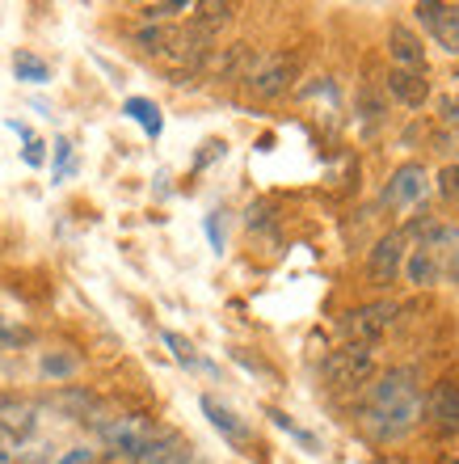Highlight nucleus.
<instances>
[{
	"label": "nucleus",
	"mask_w": 459,
	"mask_h": 464,
	"mask_svg": "<svg viewBox=\"0 0 459 464\" xmlns=\"http://www.w3.org/2000/svg\"><path fill=\"white\" fill-rule=\"evenodd\" d=\"M422 418V389H417V372L413 367H397L371 384L363 405V427L375 443L405 440Z\"/></svg>",
	"instance_id": "f257e3e1"
},
{
	"label": "nucleus",
	"mask_w": 459,
	"mask_h": 464,
	"mask_svg": "<svg viewBox=\"0 0 459 464\" xmlns=\"http://www.w3.org/2000/svg\"><path fill=\"white\" fill-rule=\"evenodd\" d=\"M375 372V346L367 343H346L325 359V380L338 384V389H350V384H363Z\"/></svg>",
	"instance_id": "f03ea898"
},
{
	"label": "nucleus",
	"mask_w": 459,
	"mask_h": 464,
	"mask_svg": "<svg viewBox=\"0 0 459 464\" xmlns=\"http://www.w3.org/2000/svg\"><path fill=\"white\" fill-rule=\"evenodd\" d=\"M400 308L392 300H375V304H359L350 308L346 317H341V334H346V343H367L375 346V338H384L387 325L397 321Z\"/></svg>",
	"instance_id": "7ed1b4c3"
},
{
	"label": "nucleus",
	"mask_w": 459,
	"mask_h": 464,
	"mask_svg": "<svg viewBox=\"0 0 459 464\" xmlns=\"http://www.w3.org/2000/svg\"><path fill=\"white\" fill-rule=\"evenodd\" d=\"M295 81V55H266V60H257L244 76V85L253 98H278V93H287V85Z\"/></svg>",
	"instance_id": "20e7f679"
},
{
	"label": "nucleus",
	"mask_w": 459,
	"mask_h": 464,
	"mask_svg": "<svg viewBox=\"0 0 459 464\" xmlns=\"http://www.w3.org/2000/svg\"><path fill=\"white\" fill-rule=\"evenodd\" d=\"M38 430V405L25 397H0V443H25Z\"/></svg>",
	"instance_id": "39448f33"
},
{
	"label": "nucleus",
	"mask_w": 459,
	"mask_h": 464,
	"mask_svg": "<svg viewBox=\"0 0 459 464\" xmlns=\"http://www.w3.org/2000/svg\"><path fill=\"white\" fill-rule=\"evenodd\" d=\"M426 414L438 435H459V380H438L426 397Z\"/></svg>",
	"instance_id": "423d86ee"
},
{
	"label": "nucleus",
	"mask_w": 459,
	"mask_h": 464,
	"mask_svg": "<svg viewBox=\"0 0 459 464\" xmlns=\"http://www.w3.org/2000/svg\"><path fill=\"white\" fill-rule=\"evenodd\" d=\"M426 169L417 165V160H405V165H397L392 169V178H387L384 186V203L387 208H409V203H417V198L426 195Z\"/></svg>",
	"instance_id": "0eeeda50"
},
{
	"label": "nucleus",
	"mask_w": 459,
	"mask_h": 464,
	"mask_svg": "<svg viewBox=\"0 0 459 464\" xmlns=\"http://www.w3.org/2000/svg\"><path fill=\"white\" fill-rule=\"evenodd\" d=\"M400 266H405V232H387L375 241L371 257H367V275L371 283H392Z\"/></svg>",
	"instance_id": "6e6552de"
},
{
	"label": "nucleus",
	"mask_w": 459,
	"mask_h": 464,
	"mask_svg": "<svg viewBox=\"0 0 459 464\" xmlns=\"http://www.w3.org/2000/svg\"><path fill=\"white\" fill-rule=\"evenodd\" d=\"M417 17H422L426 30H430V34H435L451 55H455L459 51V9L438 5V0H422V5H417Z\"/></svg>",
	"instance_id": "1a4fd4ad"
},
{
	"label": "nucleus",
	"mask_w": 459,
	"mask_h": 464,
	"mask_svg": "<svg viewBox=\"0 0 459 464\" xmlns=\"http://www.w3.org/2000/svg\"><path fill=\"white\" fill-rule=\"evenodd\" d=\"M384 89L400 102V106H409V111H417V106H426V102H430V81H426V72H405V68H392V72L384 76Z\"/></svg>",
	"instance_id": "9d476101"
},
{
	"label": "nucleus",
	"mask_w": 459,
	"mask_h": 464,
	"mask_svg": "<svg viewBox=\"0 0 459 464\" xmlns=\"http://www.w3.org/2000/svg\"><path fill=\"white\" fill-rule=\"evenodd\" d=\"M387 51H392L397 68H405V72H426V47L413 30L392 25V30H387Z\"/></svg>",
	"instance_id": "9b49d317"
},
{
	"label": "nucleus",
	"mask_w": 459,
	"mask_h": 464,
	"mask_svg": "<svg viewBox=\"0 0 459 464\" xmlns=\"http://www.w3.org/2000/svg\"><path fill=\"white\" fill-rule=\"evenodd\" d=\"M51 405H55L63 418H76V422H97V397L89 389L63 384L60 392H51Z\"/></svg>",
	"instance_id": "f8f14e48"
},
{
	"label": "nucleus",
	"mask_w": 459,
	"mask_h": 464,
	"mask_svg": "<svg viewBox=\"0 0 459 464\" xmlns=\"http://www.w3.org/2000/svg\"><path fill=\"white\" fill-rule=\"evenodd\" d=\"M203 414L211 418V427H215L224 440H232V443H244V440H249V427H244L241 418L232 414L224 401H215V397H203Z\"/></svg>",
	"instance_id": "ddd939ff"
},
{
	"label": "nucleus",
	"mask_w": 459,
	"mask_h": 464,
	"mask_svg": "<svg viewBox=\"0 0 459 464\" xmlns=\"http://www.w3.org/2000/svg\"><path fill=\"white\" fill-rule=\"evenodd\" d=\"M405 270H409V283H417V287H435V283L443 279V257L417 245V249H413V257L405 262Z\"/></svg>",
	"instance_id": "4468645a"
},
{
	"label": "nucleus",
	"mask_w": 459,
	"mask_h": 464,
	"mask_svg": "<svg viewBox=\"0 0 459 464\" xmlns=\"http://www.w3.org/2000/svg\"><path fill=\"white\" fill-rule=\"evenodd\" d=\"M173 38H177V30H173V25H139L135 43H139V47H144L148 55H165V60H169Z\"/></svg>",
	"instance_id": "2eb2a0df"
},
{
	"label": "nucleus",
	"mask_w": 459,
	"mask_h": 464,
	"mask_svg": "<svg viewBox=\"0 0 459 464\" xmlns=\"http://www.w3.org/2000/svg\"><path fill=\"white\" fill-rule=\"evenodd\" d=\"M122 111L131 114V119L139 122V127H144V131L152 135V140H157V135L165 131V119H160V106H157V102H148V98H131L127 106H122Z\"/></svg>",
	"instance_id": "dca6fc26"
},
{
	"label": "nucleus",
	"mask_w": 459,
	"mask_h": 464,
	"mask_svg": "<svg viewBox=\"0 0 459 464\" xmlns=\"http://www.w3.org/2000/svg\"><path fill=\"white\" fill-rule=\"evenodd\" d=\"M13 72H17V81H25V85H47L51 81V68L38 55H30V51H17L13 55Z\"/></svg>",
	"instance_id": "f3484780"
},
{
	"label": "nucleus",
	"mask_w": 459,
	"mask_h": 464,
	"mask_svg": "<svg viewBox=\"0 0 459 464\" xmlns=\"http://www.w3.org/2000/svg\"><path fill=\"white\" fill-rule=\"evenodd\" d=\"M38 372L51 380H68L76 372V354H60V351H51L43 354V363H38Z\"/></svg>",
	"instance_id": "a211bd4d"
},
{
	"label": "nucleus",
	"mask_w": 459,
	"mask_h": 464,
	"mask_svg": "<svg viewBox=\"0 0 459 464\" xmlns=\"http://www.w3.org/2000/svg\"><path fill=\"white\" fill-rule=\"evenodd\" d=\"M165 346H169V351L177 354V363H186V367H198V363H203V359L194 354V346L186 343L182 334H165Z\"/></svg>",
	"instance_id": "6ab92c4d"
},
{
	"label": "nucleus",
	"mask_w": 459,
	"mask_h": 464,
	"mask_svg": "<svg viewBox=\"0 0 459 464\" xmlns=\"http://www.w3.org/2000/svg\"><path fill=\"white\" fill-rule=\"evenodd\" d=\"M438 195L443 198H459V165H447L438 173Z\"/></svg>",
	"instance_id": "aec40b11"
},
{
	"label": "nucleus",
	"mask_w": 459,
	"mask_h": 464,
	"mask_svg": "<svg viewBox=\"0 0 459 464\" xmlns=\"http://www.w3.org/2000/svg\"><path fill=\"white\" fill-rule=\"evenodd\" d=\"M68 160H72V144H68V140H55V182L68 178Z\"/></svg>",
	"instance_id": "412c9836"
},
{
	"label": "nucleus",
	"mask_w": 459,
	"mask_h": 464,
	"mask_svg": "<svg viewBox=\"0 0 459 464\" xmlns=\"http://www.w3.org/2000/svg\"><path fill=\"white\" fill-rule=\"evenodd\" d=\"M270 418H274V427H282V430H287V435H295V440H300V443H308V448H312V435H308V430H300V427H295V422H291V418L287 414H278V410H270Z\"/></svg>",
	"instance_id": "4be33fe9"
},
{
	"label": "nucleus",
	"mask_w": 459,
	"mask_h": 464,
	"mask_svg": "<svg viewBox=\"0 0 459 464\" xmlns=\"http://www.w3.org/2000/svg\"><path fill=\"white\" fill-rule=\"evenodd\" d=\"M51 460V448H22V452H13L9 464H47Z\"/></svg>",
	"instance_id": "5701e85b"
},
{
	"label": "nucleus",
	"mask_w": 459,
	"mask_h": 464,
	"mask_svg": "<svg viewBox=\"0 0 459 464\" xmlns=\"http://www.w3.org/2000/svg\"><path fill=\"white\" fill-rule=\"evenodd\" d=\"M30 338H34L30 330H13V325H5V321H0V346H25Z\"/></svg>",
	"instance_id": "b1692460"
},
{
	"label": "nucleus",
	"mask_w": 459,
	"mask_h": 464,
	"mask_svg": "<svg viewBox=\"0 0 459 464\" xmlns=\"http://www.w3.org/2000/svg\"><path fill=\"white\" fill-rule=\"evenodd\" d=\"M93 460H97V456L89 452V448H72V452L63 456V460H55V464H93Z\"/></svg>",
	"instance_id": "393cba45"
},
{
	"label": "nucleus",
	"mask_w": 459,
	"mask_h": 464,
	"mask_svg": "<svg viewBox=\"0 0 459 464\" xmlns=\"http://www.w3.org/2000/svg\"><path fill=\"white\" fill-rule=\"evenodd\" d=\"M22 160H25V165H43V144H38V140H30V144H25V152H22Z\"/></svg>",
	"instance_id": "a878e982"
},
{
	"label": "nucleus",
	"mask_w": 459,
	"mask_h": 464,
	"mask_svg": "<svg viewBox=\"0 0 459 464\" xmlns=\"http://www.w3.org/2000/svg\"><path fill=\"white\" fill-rule=\"evenodd\" d=\"M206 237H211V245H215V249H224V228H219L215 216H206Z\"/></svg>",
	"instance_id": "bb28decb"
},
{
	"label": "nucleus",
	"mask_w": 459,
	"mask_h": 464,
	"mask_svg": "<svg viewBox=\"0 0 459 464\" xmlns=\"http://www.w3.org/2000/svg\"><path fill=\"white\" fill-rule=\"evenodd\" d=\"M363 111H367V119H379V114H384V106L375 102L371 89H363Z\"/></svg>",
	"instance_id": "cd10ccee"
},
{
	"label": "nucleus",
	"mask_w": 459,
	"mask_h": 464,
	"mask_svg": "<svg viewBox=\"0 0 459 464\" xmlns=\"http://www.w3.org/2000/svg\"><path fill=\"white\" fill-rule=\"evenodd\" d=\"M443 275H447L451 283H459V245L451 249V257H447V266H443Z\"/></svg>",
	"instance_id": "c85d7f7f"
}]
</instances>
